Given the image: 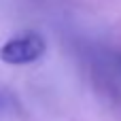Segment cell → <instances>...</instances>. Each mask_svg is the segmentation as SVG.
<instances>
[{"instance_id": "obj_1", "label": "cell", "mask_w": 121, "mask_h": 121, "mask_svg": "<svg viewBox=\"0 0 121 121\" xmlns=\"http://www.w3.org/2000/svg\"><path fill=\"white\" fill-rule=\"evenodd\" d=\"M45 51H47V40L43 38V34L34 30H23L2 43L0 60L11 66H26L38 62L45 55Z\"/></svg>"}, {"instance_id": "obj_2", "label": "cell", "mask_w": 121, "mask_h": 121, "mask_svg": "<svg viewBox=\"0 0 121 121\" xmlns=\"http://www.w3.org/2000/svg\"><path fill=\"white\" fill-rule=\"evenodd\" d=\"M115 62H117V68H119V72H121V53H117V57H115Z\"/></svg>"}]
</instances>
